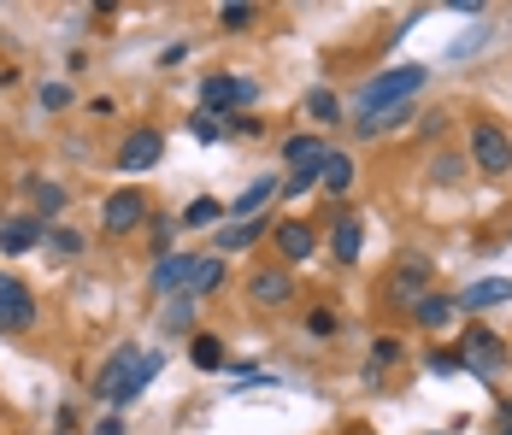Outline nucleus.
I'll list each match as a JSON object with an SVG mask.
<instances>
[{"mask_svg":"<svg viewBox=\"0 0 512 435\" xmlns=\"http://www.w3.org/2000/svg\"><path fill=\"white\" fill-rule=\"evenodd\" d=\"M177 230H183V218H177V212H159V218H148V242H154V259H165V253H171Z\"/></svg>","mask_w":512,"mask_h":435,"instance_id":"c85d7f7f","label":"nucleus"},{"mask_svg":"<svg viewBox=\"0 0 512 435\" xmlns=\"http://www.w3.org/2000/svg\"><path fill=\"white\" fill-rule=\"evenodd\" d=\"M189 271H195V253H189V247H171L165 259H154V271H148V289L171 300V294H183Z\"/></svg>","mask_w":512,"mask_h":435,"instance_id":"ddd939ff","label":"nucleus"},{"mask_svg":"<svg viewBox=\"0 0 512 435\" xmlns=\"http://www.w3.org/2000/svg\"><path fill=\"white\" fill-rule=\"evenodd\" d=\"M271 200H277V177H254L248 189L236 194V206H224V212H236V224H242V218H259Z\"/></svg>","mask_w":512,"mask_h":435,"instance_id":"4be33fe9","label":"nucleus"},{"mask_svg":"<svg viewBox=\"0 0 512 435\" xmlns=\"http://www.w3.org/2000/svg\"><path fill=\"white\" fill-rule=\"evenodd\" d=\"M42 247H48V253H59V259H83V236H77V230H65V224H48Z\"/></svg>","mask_w":512,"mask_h":435,"instance_id":"c756f323","label":"nucleus"},{"mask_svg":"<svg viewBox=\"0 0 512 435\" xmlns=\"http://www.w3.org/2000/svg\"><path fill=\"white\" fill-rule=\"evenodd\" d=\"M177 218H183V230H218V224H224V206H218L212 194H195Z\"/></svg>","mask_w":512,"mask_h":435,"instance_id":"a878e982","label":"nucleus"},{"mask_svg":"<svg viewBox=\"0 0 512 435\" xmlns=\"http://www.w3.org/2000/svg\"><path fill=\"white\" fill-rule=\"evenodd\" d=\"M324 159H330V142L318 130H301L283 142V165H295V171H324Z\"/></svg>","mask_w":512,"mask_h":435,"instance_id":"a211bd4d","label":"nucleus"},{"mask_svg":"<svg viewBox=\"0 0 512 435\" xmlns=\"http://www.w3.org/2000/svg\"><path fill=\"white\" fill-rule=\"evenodd\" d=\"M30 194H36V218L53 224V212H65V189L48 183V177H30Z\"/></svg>","mask_w":512,"mask_h":435,"instance_id":"cd10ccee","label":"nucleus"},{"mask_svg":"<svg viewBox=\"0 0 512 435\" xmlns=\"http://www.w3.org/2000/svg\"><path fill=\"white\" fill-rule=\"evenodd\" d=\"M254 18H259V6H248V0H230V6H218V30H254Z\"/></svg>","mask_w":512,"mask_h":435,"instance_id":"7c9ffc66","label":"nucleus"},{"mask_svg":"<svg viewBox=\"0 0 512 435\" xmlns=\"http://www.w3.org/2000/svg\"><path fill=\"white\" fill-rule=\"evenodd\" d=\"M195 312H201V306H195L189 294H171V300H165V330H171V336H195Z\"/></svg>","mask_w":512,"mask_h":435,"instance_id":"bb28decb","label":"nucleus"},{"mask_svg":"<svg viewBox=\"0 0 512 435\" xmlns=\"http://www.w3.org/2000/svg\"><path fill=\"white\" fill-rule=\"evenodd\" d=\"M189 359H195V371H230V353H224V341L195 330L189 336Z\"/></svg>","mask_w":512,"mask_h":435,"instance_id":"b1692460","label":"nucleus"},{"mask_svg":"<svg viewBox=\"0 0 512 435\" xmlns=\"http://www.w3.org/2000/svg\"><path fill=\"white\" fill-rule=\"evenodd\" d=\"M436 283V259L430 253H401L395 259V271L383 277V306H395V312H412L424 294Z\"/></svg>","mask_w":512,"mask_h":435,"instance_id":"7ed1b4c3","label":"nucleus"},{"mask_svg":"<svg viewBox=\"0 0 512 435\" xmlns=\"http://www.w3.org/2000/svg\"><path fill=\"white\" fill-rule=\"evenodd\" d=\"M36 318H42L36 289H30L24 277L0 271V336H24V330H36Z\"/></svg>","mask_w":512,"mask_h":435,"instance_id":"423d86ee","label":"nucleus"},{"mask_svg":"<svg viewBox=\"0 0 512 435\" xmlns=\"http://www.w3.org/2000/svg\"><path fill=\"white\" fill-rule=\"evenodd\" d=\"M401 359H407V341L401 336H377L371 341V359H365V383H383V371L401 365Z\"/></svg>","mask_w":512,"mask_h":435,"instance_id":"5701e85b","label":"nucleus"},{"mask_svg":"<svg viewBox=\"0 0 512 435\" xmlns=\"http://www.w3.org/2000/svg\"><path fill=\"white\" fill-rule=\"evenodd\" d=\"M42 112H65V106H71V89H65V83H42Z\"/></svg>","mask_w":512,"mask_h":435,"instance_id":"f704fd0d","label":"nucleus"},{"mask_svg":"<svg viewBox=\"0 0 512 435\" xmlns=\"http://www.w3.org/2000/svg\"><path fill=\"white\" fill-rule=\"evenodd\" d=\"M430 371H436V377H454V371H460V359H454V353H430Z\"/></svg>","mask_w":512,"mask_h":435,"instance_id":"e433bc0d","label":"nucleus"},{"mask_svg":"<svg viewBox=\"0 0 512 435\" xmlns=\"http://www.w3.org/2000/svg\"><path fill=\"white\" fill-rule=\"evenodd\" d=\"M359 247H365V218H359V206H330V259H336V265H354Z\"/></svg>","mask_w":512,"mask_h":435,"instance_id":"9b49d317","label":"nucleus"},{"mask_svg":"<svg viewBox=\"0 0 512 435\" xmlns=\"http://www.w3.org/2000/svg\"><path fill=\"white\" fill-rule=\"evenodd\" d=\"M259 130H265V124H259L254 112H230V118H224V136H259Z\"/></svg>","mask_w":512,"mask_h":435,"instance_id":"72a5a7b5","label":"nucleus"},{"mask_svg":"<svg viewBox=\"0 0 512 435\" xmlns=\"http://www.w3.org/2000/svg\"><path fill=\"white\" fill-rule=\"evenodd\" d=\"M454 359H460V371H471V377H483V383H501L512 371V347L495 330H483V324H471L460 336V347H454Z\"/></svg>","mask_w":512,"mask_h":435,"instance_id":"f03ea898","label":"nucleus"},{"mask_svg":"<svg viewBox=\"0 0 512 435\" xmlns=\"http://www.w3.org/2000/svg\"><path fill=\"white\" fill-rule=\"evenodd\" d=\"M359 435H371V430H359Z\"/></svg>","mask_w":512,"mask_h":435,"instance_id":"37998d69","label":"nucleus"},{"mask_svg":"<svg viewBox=\"0 0 512 435\" xmlns=\"http://www.w3.org/2000/svg\"><path fill=\"white\" fill-rule=\"evenodd\" d=\"M430 83V65H395V71H377L371 83H359L354 106L359 112H389V106H412V95Z\"/></svg>","mask_w":512,"mask_h":435,"instance_id":"f257e3e1","label":"nucleus"},{"mask_svg":"<svg viewBox=\"0 0 512 435\" xmlns=\"http://www.w3.org/2000/svg\"><path fill=\"white\" fill-rule=\"evenodd\" d=\"M12 77H18V71H6V65H0V89H6V83H12Z\"/></svg>","mask_w":512,"mask_h":435,"instance_id":"a19ab883","label":"nucleus"},{"mask_svg":"<svg viewBox=\"0 0 512 435\" xmlns=\"http://www.w3.org/2000/svg\"><path fill=\"white\" fill-rule=\"evenodd\" d=\"M483 177H507L512 171V136L495 118H471V153H465Z\"/></svg>","mask_w":512,"mask_h":435,"instance_id":"20e7f679","label":"nucleus"},{"mask_svg":"<svg viewBox=\"0 0 512 435\" xmlns=\"http://www.w3.org/2000/svg\"><path fill=\"white\" fill-rule=\"evenodd\" d=\"M307 336H318V341H336V336H342V318H336L330 306H312V312H307Z\"/></svg>","mask_w":512,"mask_h":435,"instance_id":"473e14b6","label":"nucleus"},{"mask_svg":"<svg viewBox=\"0 0 512 435\" xmlns=\"http://www.w3.org/2000/svg\"><path fill=\"white\" fill-rule=\"evenodd\" d=\"M454 306L460 312H495V306H512V277H477V283H465L460 294H454Z\"/></svg>","mask_w":512,"mask_h":435,"instance_id":"f8f14e48","label":"nucleus"},{"mask_svg":"<svg viewBox=\"0 0 512 435\" xmlns=\"http://www.w3.org/2000/svg\"><path fill=\"white\" fill-rule=\"evenodd\" d=\"M354 153H330L324 159V171H318V189H324V200L330 206H348V189H354Z\"/></svg>","mask_w":512,"mask_h":435,"instance_id":"f3484780","label":"nucleus"},{"mask_svg":"<svg viewBox=\"0 0 512 435\" xmlns=\"http://www.w3.org/2000/svg\"><path fill=\"white\" fill-rule=\"evenodd\" d=\"M224 289V259L218 253H195V271H189V283H183V294L201 306L206 294H218Z\"/></svg>","mask_w":512,"mask_h":435,"instance_id":"412c9836","label":"nucleus"},{"mask_svg":"<svg viewBox=\"0 0 512 435\" xmlns=\"http://www.w3.org/2000/svg\"><path fill=\"white\" fill-rule=\"evenodd\" d=\"M159 159H165V136H159L154 124H142V130H130L118 153H112V171H124V177H148Z\"/></svg>","mask_w":512,"mask_h":435,"instance_id":"6e6552de","label":"nucleus"},{"mask_svg":"<svg viewBox=\"0 0 512 435\" xmlns=\"http://www.w3.org/2000/svg\"><path fill=\"white\" fill-rule=\"evenodd\" d=\"M254 100H259L254 77H230V71L201 77V112H212V118H230L236 106H254Z\"/></svg>","mask_w":512,"mask_h":435,"instance_id":"0eeeda50","label":"nucleus"},{"mask_svg":"<svg viewBox=\"0 0 512 435\" xmlns=\"http://www.w3.org/2000/svg\"><path fill=\"white\" fill-rule=\"evenodd\" d=\"M454 318H460L454 294H436V289H430L424 300H418V306H412V324H418V330H430V336H436V330H448Z\"/></svg>","mask_w":512,"mask_h":435,"instance_id":"aec40b11","label":"nucleus"},{"mask_svg":"<svg viewBox=\"0 0 512 435\" xmlns=\"http://www.w3.org/2000/svg\"><path fill=\"white\" fill-rule=\"evenodd\" d=\"M501 424H512V400H501Z\"/></svg>","mask_w":512,"mask_h":435,"instance_id":"ea45409f","label":"nucleus"},{"mask_svg":"<svg viewBox=\"0 0 512 435\" xmlns=\"http://www.w3.org/2000/svg\"><path fill=\"white\" fill-rule=\"evenodd\" d=\"M265 230H271V224H265V212H259V218H242V224H236V218H224V224H218V259H224V253H248Z\"/></svg>","mask_w":512,"mask_h":435,"instance_id":"6ab92c4d","label":"nucleus"},{"mask_svg":"<svg viewBox=\"0 0 512 435\" xmlns=\"http://www.w3.org/2000/svg\"><path fill=\"white\" fill-rule=\"evenodd\" d=\"M271 247H277V265H307L312 253H318V230H312L307 218H283V224H271Z\"/></svg>","mask_w":512,"mask_h":435,"instance_id":"9d476101","label":"nucleus"},{"mask_svg":"<svg viewBox=\"0 0 512 435\" xmlns=\"http://www.w3.org/2000/svg\"><path fill=\"white\" fill-rule=\"evenodd\" d=\"M248 306H259V312L295 306V271L289 265H259L254 277H248Z\"/></svg>","mask_w":512,"mask_h":435,"instance_id":"1a4fd4ad","label":"nucleus"},{"mask_svg":"<svg viewBox=\"0 0 512 435\" xmlns=\"http://www.w3.org/2000/svg\"><path fill=\"white\" fill-rule=\"evenodd\" d=\"M189 130H195L201 142H224V124H218L212 112H195V118H189Z\"/></svg>","mask_w":512,"mask_h":435,"instance_id":"c9c22d12","label":"nucleus"},{"mask_svg":"<svg viewBox=\"0 0 512 435\" xmlns=\"http://www.w3.org/2000/svg\"><path fill=\"white\" fill-rule=\"evenodd\" d=\"M42 236H48V224H42L36 212H12V218L0 224V253H6V259H18V253L42 247Z\"/></svg>","mask_w":512,"mask_h":435,"instance_id":"2eb2a0df","label":"nucleus"},{"mask_svg":"<svg viewBox=\"0 0 512 435\" xmlns=\"http://www.w3.org/2000/svg\"><path fill=\"white\" fill-rule=\"evenodd\" d=\"M448 130V112H424V136H442Z\"/></svg>","mask_w":512,"mask_h":435,"instance_id":"58836bf2","label":"nucleus"},{"mask_svg":"<svg viewBox=\"0 0 512 435\" xmlns=\"http://www.w3.org/2000/svg\"><path fill=\"white\" fill-rule=\"evenodd\" d=\"M148 218H154V206H148V194L136 189V183L112 189L106 194V206H101V230L106 236H136V230H148Z\"/></svg>","mask_w":512,"mask_h":435,"instance_id":"39448f33","label":"nucleus"},{"mask_svg":"<svg viewBox=\"0 0 512 435\" xmlns=\"http://www.w3.org/2000/svg\"><path fill=\"white\" fill-rule=\"evenodd\" d=\"M183 59H189V42H171V48L159 53V65H183Z\"/></svg>","mask_w":512,"mask_h":435,"instance_id":"4c0bfd02","label":"nucleus"},{"mask_svg":"<svg viewBox=\"0 0 512 435\" xmlns=\"http://www.w3.org/2000/svg\"><path fill=\"white\" fill-rule=\"evenodd\" d=\"M465 165H471L465 153H436V159H430V183H442V189H448V183H460Z\"/></svg>","mask_w":512,"mask_h":435,"instance_id":"2f4dec72","label":"nucleus"},{"mask_svg":"<svg viewBox=\"0 0 512 435\" xmlns=\"http://www.w3.org/2000/svg\"><path fill=\"white\" fill-rule=\"evenodd\" d=\"M301 112H307L318 130H330V124H342V95H336V89H312V95L301 100Z\"/></svg>","mask_w":512,"mask_h":435,"instance_id":"393cba45","label":"nucleus"},{"mask_svg":"<svg viewBox=\"0 0 512 435\" xmlns=\"http://www.w3.org/2000/svg\"><path fill=\"white\" fill-rule=\"evenodd\" d=\"M59 435H65V430H59Z\"/></svg>","mask_w":512,"mask_h":435,"instance_id":"c03bdc74","label":"nucleus"},{"mask_svg":"<svg viewBox=\"0 0 512 435\" xmlns=\"http://www.w3.org/2000/svg\"><path fill=\"white\" fill-rule=\"evenodd\" d=\"M136 359H142V347H136V341H124V347H112V353H106V365L101 371H95V400H106V406H112V394H118V383H124V377H130V371H136Z\"/></svg>","mask_w":512,"mask_h":435,"instance_id":"4468645a","label":"nucleus"},{"mask_svg":"<svg viewBox=\"0 0 512 435\" xmlns=\"http://www.w3.org/2000/svg\"><path fill=\"white\" fill-rule=\"evenodd\" d=\"M159 371H165V353L159 347H142V359H136V371L118 383V394H112V406H136L142 394H148V383H154Z\"/></svg>","mask_w":512,"mask_h":435,"instance_id":"dca6fc26","label":"nucleus"},{"mask_svg":"<svg viewBox=\"0 0 512 435\" xmlns=\"http://www.w3.org/2000/svg\"><path fill=\"white\" fill-rule=\"evenodd\" d=\"M501 435H512V424H501Z\"/></svg>","mask_w":512,"mask_h":435,"instance_id":"79ce46f5","label":"nucleus"}]
</instances>
